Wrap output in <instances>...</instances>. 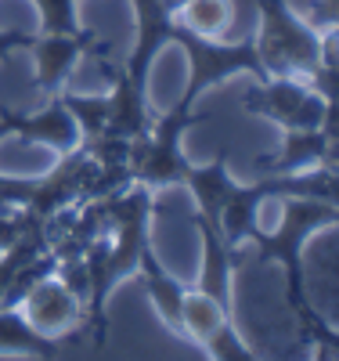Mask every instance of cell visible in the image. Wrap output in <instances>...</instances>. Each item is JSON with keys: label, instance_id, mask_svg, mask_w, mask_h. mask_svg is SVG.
Masks as SVG:
<instances>
[{"label": "cell", "instance_id": "cell-1", "mask_svg": "<svg viewBox=\"0 0 339 361\" xmlns=\"http://www.w3.org/2000/svg\"><path fill=\"white\" fill-rule=\"evenodd\" d=\"M339 221V209L332 199L314 195H285L282 221L274 231H264L260 224L249 228L245 243H253L257 264H282L285 271V304L300 322V336L307 347H321V357L335 354V329L314 311L311 296H307V275H303V250L307 238L318 235L321 228H332Z\"/></svg>", "mask_w": 339, "mask_h": 361}, {"label": "cell", "instance_id": "cell-2", "mask_svg": "<svg viewBox=\"0 0 339 361\" xmlns=\"http://www.w3.org/2000/svg\"><path fill=\"white\" fill-rule=\"evenodd\" d=\"M257 11L260 33L253 44L267 76L311 80V73L325 62V37L289 8V0H257Z\"/></svg>", "mask_w": 339, "mask_h": 361}, {"label": "cell", "instance_id": "cell-3", "mask_svg": "<svg viewBox=\"0 0 339 361\" xmlns=\"http://www.w3.org/2000/svg\"><path fill=\"white\" fill-rule=\"evenodd\" d=\"M170 44H180L184 54H188V83H184V94H180V105H188V109L199 102V94H206L209 87H217L224 80H235V76L267 80V69L260 66L253 37L228 44L221 37H199L173 18Z\"/></svg>", "mask_w": 339, "mask_h": 361}, {"label": "cell", "instance_id": "cell-4", "mask_svg": "<svg viewBox=\"0 0 339 361\" xmlns=\"http://www.w3.org/2000/svg\"><path fill=\"white\" fill-rule=\"evenodd\" d=\"M105 209V231H109V257H105V275L116 289L137 275L141 253L152 246V188L130 180L123 192L101 199Z\"/></svg>", "mask_w": 339, "mask_h": 361}, {"label": "cell", "instance_id": "cell-5", "mask_svg": "<svg viewBox=\"0 0 339 361\" xmlns=\"http://www.w3.org/2000/svg\"><path fill=\"white\" fill-rule=\"evenodd\" d=\"M206 119V116H199ZM195 112L188 105H173L166 116H159L152 123L148 134L130 141V177L144 188H170L184 180V170H188V156H184V134H188L192 123H199Z\"/></svg>", "mask_w": 339, "mask_h": 361}, {"label": "cell", "instance_id": "cell-6", "mask_svg": "<svg viewBox=\"0 0 339 361\" xmlns=\"http://www.w3.org/2000/svg\"><path fill=\"white\" fill-rule=\"evenodd\" d=\"M242 109L274 119L282 130H314L325 123V116L335 112V102L321 98L300 76H267L253 83V90L242 98Z\"/></svg>", "mask_w": 339, "mask_h": 361}, {"label": "cell", "instance_id": "cell-7", "mask_svg": "<svg viewBox=\"0 0 339 361\" xmlns=\"http://www.w3.org/2000/svg\"><path fill=\"white\" fill-rule=\"evenodd\" d=\"M18 307L37 333L54 336V340L69 336L80 325H87V304L54 275V271L29 286V293L18 300Z\"/></svg>", "mask_w": 339, "mask_h": 361}, {"label": "cell", "instance_id": "cell-8", "mask_svg": "<svg viewBox=\"0 0 339 361\" xmlns=\"http://www.w3.org/2000/svg\"><path fill=\"white\" fill-rule=\"evenodd\" d=\"M37 62V87L40 94H58L61 83L69 80V73L76 69L80 58H101L105 47L94 40L90 29H76V33H40L29 44Z\"/></svg>", "mask_w": 339, "mask_h": 361}, {"label": "cell", "instance_id": "cell-9", "mask_svg": "<svg viewBox=\"0 0 339 361\" xmlns=\"http://www.w3.org/2000/svg\"><path fill=\"white\" fill-rule=\"evenodd\" d=\"M134 4V25H137V37H134V51L127 58L123 73L130 76V83L137 90L148 94V76H152V62L159 58V51L170 44V25L177 18V8L170 0H130Z\"/></svg>", "mask_w": 339, "mask_h": 361}, {"label": "cell", "instance_id": "cell-10", "mask_svg": "<svg viewBox=\"0 0 339 361\" xmlns=\"http://www.w3.org/2000/svg\"><path fill=\"white\" fill-rule=\"evenodd\" d=\"M260 166L271 173H296L311 166L335 170V112L325 116V123L314 130H285L282 148L274 156L260 159Z\"/></svg>", "mask_w": 339, "mask_h": 361}, {"label": "cell", "instance_id": "cell-11", "mask_svg": "<svg viewBox=\"0 0 339 361\" xmlns=\"http://www.w3.org/2000/svg\"><path fill=\"white\" fill-rule=\"evenodd\" d=\"M98 66L105 69V76L112 80V90H109V119H105V134L109 137H123V141H134L141 134L152 130V112H148V94L137 90L130 83V76L123 73L119 66L109 62V54L98 58Z\"/></svg>", "mask_w": 339, "mask_h": 361}, {"label": "cell", "instance_id": "cell-12", "mask_svg": "<svg viewBox=\"0 0 339 361\" xmlns=\"http://www.w3.org/2000/svg\"><path fill=\"white\" fill-rule=\"evenodd\" d=\"M11 123V134L29 141V145H44V148H54V152H73L80 145V127L76 119L69 116V109L61 105L58 94H51V102L40 109V112H15V109H4L0 112Z\"/></svg>", "mask_w": 339, "mask_h": 361}, {"label": "cell", "instance_id": "cell-13", "mask_svg": "<svg viewBox=\"0 0 339 361\" xmlns=\"http://www.w3.org/2000/svg\"><path fill=\"white\" fill-rule=\"evenodd\" d=\"M192 228H195V231H199V238H202V267H199V286H195V289H202L206 296L217 300V304H224L228 311H235V304H231L235 250L224 243L221 231L213 228V224H206V221L192 217Z\"/></svg>", "mask_w": 339, "mask_h": 361}, {"label": "cell", "instance_id": "cell-14", "mask_svg": "<svg viewBox=\"0 0 339 361\" xmlns=\"http://www.w3.org/2000/svg\"><path fill=\"white\" fill-rule=\"evenodd\" d=\"M148 300H152V307H156V314L163 318V325L170 329V333L180 336V304H184V286L170 275V271L163 267V260L156 257V250H144L141 253V264H137V275H134Z\"/></svg>", "mask_w": 339, "mask_h": 361}, {"label": "cell", "instance_id": "cell-15", "mask_svg": "<svg viewBox=\"0 0 339 361\" xmlns=\"http://www.w3.org/2000/svg\"><path fill=\"white\" fill-rule=\"evenodd\" d=\"M0 354L4 357H66V343L37 333L22 307H0Z\"/></svg>", "mask_w": 339, "mask_h": 361}, {"label": "cell", "instance_id": "cell-16", "mask_svg": "<svg viewBox=\"0 0 339 361\" xmlns=\"http://www.w3.org/2000/svg\"><path fill=\"white\" fill-rule=\"evenodd\" d=\"M228 180H231V173H228V152H221L217 159L206 163V166H195V163H192L188 170H184V180H180V185L195 195V206H199L195 217H199V221H206V224L217 228Z\"/></svg>", "mask_w": 339, "mask_h": 361}, {"label": "cell", "instance_id": "cell-17", "mask_svg": "<svg viewBox=\"0 0 339 361\" xmlns=\"http://www.w3.org/2000/svg\"><path fill=\"white\" fill-rule=\"evenodd\" d=\"M224 318H231V311L224 304H217L213 296H206L202 289H184V304H180V340H188L195 347H202L209 340V333L217 329Z\"/></svg>", "mask_w": 339, "mask_h": 361}, {"label": "cell", "instance_id": "cell-18", "mask_svg": "<svg viewBox=\"0 0 339 361\" xmlns=\"http://www.w3.org/2000/svg\"><path fill=\"white\" fill-rule=\"evenodd\" d=\"M177 22L199 37H224L235 22L231 0H184L177 8Z\"/></svg>", "mask_w": 339, "mask_h": 361}, {"label": "cell", "instance_id": "cell-19", "mask_svg": "<svg viewBox=\"0 0 339 361\" xmlns=\"http://www.w3.org/2000/svg\"><path fill=\"white\" fill-rule=\"evenodd\" d=\"M61 105L69 109V116L80 127V141H94L105 134L109 119V94H58Z\"/></svg>", "mask_w": 339, "mask_h": 361}, {"label": "cell", "instance_id": "cell-20", "mask_svg": "<svg viewBox=\"0 0 339 361\" xmlns=\"http://www.w3.org/2000/svg\"><path fill=\"white\" fill-rule=\"evenodd\" d=\"M202 350H206V357H213V361H253V357H257V350L242 340L238 325H235V314L224 318L217 329H213L209 340L202 343Z\"/></svg>", "mask_w": 339, "mask_h": 361}, {"label": "cell", "instance_id": "cell-21", "mask_svg": "<svg viewBox=\"0 0 339 361\" xmlns=\"http://www.w3.org/2000/svg\"><path fill=\"white\" fill-rule=\"evenodd\" d=\"M40 11V33H76L80 18H76V0H33Z\"/></svg>", "mask_w": 339, "mask_h": 361}, {"label": "cell", "instance_id": "cell-22", "mask_svg": "<svg viewBox=\"0 0 339 361\" xmlns=\"http://www.w3.org/2000/svg\"><path fill=\"white\" fill-rule=\"evenodd\" d=\"M33 37L22 33V29H0V62H8L15 51H29Z\"/></svg>", "mask_w": 339, "mask_h": 361}, {"label": "cell", "instance_id": "cell-23", "mask_svg": "<svg viewBox=\"0 0 339 361\" xmlns=\"http://www.w3.org/2000/svg\"><path fill=\"white\" fill-rule=\"evenodd\" d=\"M4 137H11V123H8L4 116H0V141H4Z\"/></svg>", "mask_w": 339, "mask_h": 361}]
</instances>
